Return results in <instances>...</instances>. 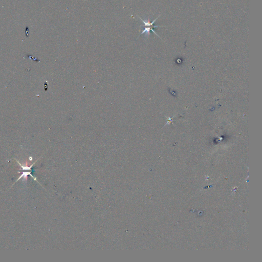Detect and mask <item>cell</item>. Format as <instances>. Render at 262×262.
Returning <instances> with one entry per match:
<instances>
[{
	"label": "cell",
	"instance_id": "cell-1",
	"mask_svg": "<svg viewBox=\"0 0 262 262\" xmlns=\"http://www.w3.org/2000/svg\"><path fill=\"white\" fill-rule=\"evenodd\" d=\"M160 27H165V26H149V27H145V28H144V30L142 31V32L141 33V35H142L143 34H144V33H145V35H150V31H152V32L154 33V34H155V35H157V36H158V35L156 33V32L154 30L153 28ZM158 37H159V36H158Z\"/></svg>",
	"mask_w": 262,
	"mask_h": 262
}]
</instances>
